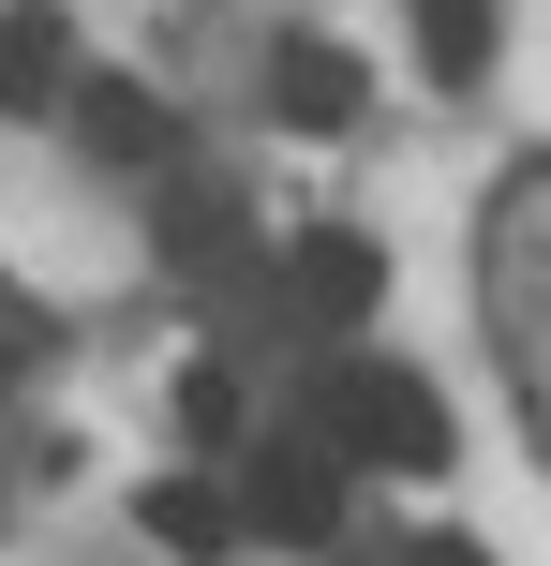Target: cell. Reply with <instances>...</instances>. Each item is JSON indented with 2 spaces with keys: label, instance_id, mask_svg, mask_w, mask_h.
<instances>
[{
  "label": "cell",
  "instance_id": "cell-2",
  "mask_svg": "<svg viewBox=\"0 0 551 566\" xmlns=\"http://www.w3.org/2000/svg\"><path fill=\"white\" fill-rule=\"evenodd\" d=\"M239 522H254L268 552H328V537H343V448H254Z\"/></svg>",
  "mask_w": 551,
  "mask_h": 566
},
{
  "label": "cell",
  "instance_id": "cell-5",
  "mask_svg": "<svg viewBox=\"0 0 551 566\" xmlns=\"http://www.w3.org/2000/svg\"><path fill=\"white\" fill-rule=\"evenodd\" d=\"M60 90H75V15H60V0H15V15H0V119L60 105Z\"/></svg>",
  "mask_w": 551,
  "mask_h": 566
},
{
  "label": "cell",
  "instance_id": "cell-4",
  "mask_svg": "<svg viewBox=\"0 0 551 566\" xmlns=\"http://www.w3.org/2000/svg\"><path fill=\"white\" fill-rule=\"evenodd\" d=\"M268 105H284L298 135H343V119L373 105V75H358L343 45H314V30H298V45H268Z\"/></svg>",
  "mask_w": 551,
  "mask_h": 566
},
{
  "label": "cell",
  "instance_id": "cell-7",
  "mask_svg": "<svg viewBox=\"0 0 551 566\" xmlns=\"http://www.w3.org/2000/svg\"><path fill=\"white\" fill-rule=\"evenodd\" d=\"M75 135L105 149V165H165V105H149V90H75Z\"/></svg>",
  "mask_w": 551,
  "mask_h": 566
},
{
  "label": "cell",
  "instance_id": "cell-1",
  "mask_svg": "<svg viewBox=\"0 0 551 566\" xmlns=\"http://www.w3.org/2000/svg\"><path fill=\"white\" fill-rule=\"evenodd\" d=\"M314 432H328L343 462H388V478H433V462H447V402L417 388L403 358H328Z\"/></svg>",
  "mask_w": 551,
  "mask_h": 566
},
{
  "label": "cell",
  "instance_id": "cell-8",
  "mask_svg": "<svg viewBox=\"0 0 551 566\" xmlns=\"http://www.w3.org/2000/svg\"><path fill=\"white\" fill-rule=\"evenodd\" d=\"M149 537H165V552H224V537H239V492L165 478V492H149Z\"/></svg>",
  "mask_w": 551,
  "mask_h": 566
},
{
  "label": "cell",
  "instance_id": "cell-10",
  "mask_svg": "<svg viewBox=\"0 0 551 566\" xmlns=\"http://www.w3.org/2000/svg\"><path fill=\"white\" fill-rule=\"evenodd\" d=\"M417 566H477V552H463V537H433V552H417Z\"/></svg>",
  "mask_w": 551,
  "mask_h": 566
},
{
  "label": "cell",
  "instance_id": "cell-9",
  "mask_svg": "<svg viewBox=\"0 0 551 566\" xmlns=\"http://www.w3.org/2000/svg\"><path fill=\"white\" fill-rule=\"evenodd\" d=\"M179 432L194 448H239V373H179Z\"/></svg>",
  "mask_w": 551,
  "mask_h": 566
},
{
  "label": "cell",
  "instance_id": "cell-6",
  "mask_svg": "<svg viewBox=\"0 0 551 566\" xmlns=\"http://www.w3.org/2000/svg\"><path fill=\"white\" fill-rule=\"evenodd\" d=\"M417 60H433V90H477L492 75V0H403Z\"/></svg>",
  "mask_w": 551,
  "mask_h": 566
},
{
  "label": "cell",
  "instance_id": "cell-3",
  "mask_svg": "<svg viewBox=\"0 0 551 566\" xmlns=\"http://www.w3.org/2000/svg\"><path fill=\"white\" fill-rule=\"evenodd\" d=\"M284 283H298V313H314V328H373V298H388V254H373L358 224H314Z\"/></svg>",
  "mask_w": 551,
  "mask_h": 566
}]
</instances>
